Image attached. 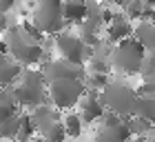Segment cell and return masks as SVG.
Wrapping results in <instances>:
<instances>
[{
	"label": "cell",
	"instance_id": "9a60e30c",
	"mask_svg": "<svg viewBox=\"0 0 155 142\" xmlns=\"http://www.w3.org/2000/svg\"><path fill=\"white\" fill-rule=\"evenodd\" d=\"M31 116V122L36 127V131H45L49 124L55 122V111L51 106H36V111L29 113Z\"/></svg>",
	"mask_w": 155,
	"mask_h": 142
},
{
	"label": "cell",
	"instance_id": "5b68a950",
	"mask_svg": "<svg viewBox=\"0 0 155 142\" xmlns=\"http://www.w3.org/2000/svg\"><path fill=\"white\" fill-rule=\"evenodd\" d=\"M31 22L45 36H55L64 27V18H62V0H38L33 7Z\"/></svg>",
	"mask_w": 155,
	"mask_h": 142
},
{
	"label": "cell",
	"instance_id": "e0dca14e",
	"mask_svg": "<svg viewBox=\"0 0 155 142\" xmlns=\"http://www.w3.org/2000/svg\"><path fill=\"white\" fill-rule=\"evenodd\" d=\"M133 116H140L144 120H151L153 122V116H155V102L153 98H140L135 100V106H133Z\"/></svg>",
	"mask_w": 155,
	"mask_h": 142
},
{
	"label": "cell",
	"instance_id": "6da1fadb",
	"mask_svg": "<svg viewBox=\"0 0 155 142\" xmlns=\"http://www.w3.org/2000/svg\"><path fill=\"white\" fill-rule=\"evenodd\" d=\"M20 82H13L11 84V98L16 100V104H22V106H38L42 100H45V76L42 71L36 69H22V73L18 78Z\"/></svg>",
	"mask_w": 155,
	"mask_h": 142
},
{
	"label": "cell",
	"instance_id": "1f68e13d",
	"mask_svg": "<svg viewBox=\"0 0 155 142\" xmlns=\"http://www.w3.org/2000/svg\"><path fill=\"white\" fill-rule=\"evenodd\" d=\"M142 2H144V5H149V7H153V5H155V0H142Z\"/></svg>",
	"mask_w": 155,
	"mask_h": 142
},
{
	"label": "cell",
	"instance_id": "d4e9b609",
	"mask_svg": "<svg viewBox=\"0 0 155 142\" xmlns=\"http://www.w3.org/2000/svg\"><path fill=\"white\" fill-rule=\"evenodd\" d=\"M142 7H144L142 0H129L122 9H124V16L129 20H135V18H140V13H142Z\"/></svg>",
	"mask_w": 155,
	"mask_h": 142
},
{
	"label": "cell",
	"instance_id": "8fae6325",
	"mask_svg": "<svg viewBox=\"0 0 155 142\" xmlns=\"http://www.w3.org/2000/svg\"><path fill=\"white\" fill-rule=\"evenodd\" d=\"M89 16V5L84 0H62V18L64 22L80 25Z\"/></svg>",
	"mask_w": 155,
	"mask_h": 142
},
{
	"label": "cell",
	"instance_id": "603a6c76",
	"mask_svg": "<svg viewBox=\"0 0 155 142\" xmlns=\"http://www.w3.org/2000/svg\"><path fill=\"white\" fill-rule=\"evenodd\" d=\"M20 33H22V36H25L27 40L36 42V45H40V42L45 40V33H42V31L38 29V27H36V25L31 22V20H25V22L20 25Z\"/></svg>",
	"mask_w": 155,
	"mask_h": 142
},
{
	"label": "cell",
	"instance_id": "2e32d148",
	"mask_svg": "<svg viewBox=\"0 0 155 142\" xmlns=\"http://www.w3.org/2000/svg\"><path fill=\"white\" fill-rule=\"evenodd\" d=\"M33 136H36V127H33V122H31V116H29V113L18 116V133H16V140L18 142H29Z\"/></svg>",
	"mask_w": 155,
	"mask_h": 142
},
{
	"label": "cell",
	"instance_id": "3957f363",
	"mask_svg": "<svg viewBox=\"0 0 155 142\" xmlns=\"http://www.w3.org/2000/svg\"><path fill=\"white\" fill-rule=\"evenodd\" d=\"M87 93V84L82 78H60L47 82V96L51 98L55 109H69L78 104V100Z\"/></svg>",
	"mask_w": 155,
	"mask_h": 142
},
{
	"label": "cell",
	"instance_id": "ba28073f",
	"mask_svg": "<svg viewBox=\"0 0 155 142\" xmlns=\"http://www.w3.org/2000/svg\"><path fill=\"white\" fill-rule=\"evenodd\" d=\"M42 76H45L47 82L51 80H60V78H82L84 71L80 65H73V62H67V60H49L42 65Z\"/></svg>",
	"mask_w": 155,
	"mask_h": 142
},
{
	"label": "cell",
	"instance_id": "5bb4252c",
	"mask_svg": "<svg viewBox=\"0 0 155 142\" xmlns=\"http://www.w3.org/2000/svg\"><path fill=\"white\" fill-rule=\"evenodd\" d=\"M20 73H22V65L9 58H0V87H11L13 82H18Z\"/></svg>",
	"mask_w": 155,
	"mask_h": 142
},
{
	"label": "cell",
	"instance_id": "7402d4cb",
	"mask_svg": "<svg viewBox=\"0 0 155 142\" xmlns=\"http://www.w3.org/2000/svg\"><path fill=\"white\" fill-rule=\"evenodd\" d=\"M137 73L142 76V80H153V76H155V56H153V51H146L144 53Z\"/></svg>",
	"mask_w": 155,
	"mask_h": 142
},
{
	"label": "cell",
	"instance_id": "9c48e42d",
	"mask_svg": "<svg viewBox=\"0 0 155 142\" xmlns=\"http://www.w3.org/2000/svg\"><path fill=\"white\" fill-rule=\"evenodd\" d=\"M78 104H80V120L82 122H87V124H93L95 120H100L102 118V113H104V106L100 102V98L93 96V93H84L80 100H78Z\"/></svg>",
	"mask_w": 155,
	"mask_h": 142
},
{
	"label": "cell",
	"instance_id": "44dd1931",
	"mask_svg": "<svg viewBox=\"0 0 155 142\" xmlns=\"http://www.w3.org/2000/svg\"><path fill=\"white\" fill-rule=\"evenodd\" d=\"M42 136H45L47 142H64V140H67L64 127H62V122H58V120H55L53 124H49L47 129L42 131Z\"/></svg>",
	"mask_w": 155,
	"mask_h": 142
},
{
	"label": "cell",
	"instance_id": "f1b7e54d",
	"mask_svg": "<svg viewBox=\"0 0 155 142\" xmlns=\"http://www.w3.org/2000/svg\"><path fill=\"white\" fill-rule=\"evenodd\" d=\"M7 29V20H5V16L0 13V36H2V31Z\"/></svg>",
	"mask_w": 155,
	"mask_h": 142
},
{
	"label": "cell",
	"instance_id": "4dcf8cb0",
	"mask_svg": "<svg viewBox=\"0 0 155 142\" xmlns=\"http://www.w3.org/2000/svg\"><path fill=\"white\" fill-rule=\"evenodd\" d=\"M113 2H115V5H117V7H124V5H126V2H129V0H113Z\"/></svg>",
	"mask_w": 155,
	"mask_h": 142
},
{
	"label": "cell",
	"instance_id": "8992f818",
	"mask_svg": "<svg viewBox=\"0 0 155 142\" xmlns=\"http://www.w3.org/2000/svg\"><path fill=\"white\" fill-rule=\"evenodd\" d=\"M7 53L11 56L13 60L18 62V65H27V67H33L38 65L42 60V56H45V49L36 42L27 40L22 33L18 36V29H11L7 33Z\"/></svg>",
	"mask_w": 155,
	"mask_h": 142
},
{
	"label": "cell",
	"instance_id": "30bf717a",
	"mask_svg": "<svg viewBox=\"0 0 155 142\" xmlns=\"http://www.w3.org/2000/svg\"><path fill=\"white\" fill-rule=\"evenodd\" d=\"M131 33H133V25L122 13H115V18L107 25V42H111V45H115L124 38H131Z\"/></svg>",
	"mask_w": 155,
	"mask_h": 142
},
{
	"label": "cell",
	"instance_id": "d6986e66",
	"mask_svg": "<svg viewBox=\"0 0 155 142\" xmlns=\"http://www.w3.org/2000/svg\"><path fill=\"white\" fill-rule=\"evenodd\" d=\"M82 120L78 113H67V118H64V122H62V127H64V133H67V138H80L82 136Z\"/></svg>",
	"mask_w": 155,
	"mask_h": 142
},
{
	"label": "cell",
	"instance_id": "ffe728a7",
	"mask_svg": "<svg viewBox=\"0 0 155 142\" xmlns=\"http://www.w3.org/2000/svg\"><path fill=\"white\" fill-rule=\"evenodd\" d=\"M16 100L11 98V93H5V91H0V122H5L7 118L16 116Z\"/></svg>",
	"mask_w": 155,
	"mask_h": 142
},
{
	"label": "cell",
	"instance_id": "7c38bea8",
	"mask_svg": "<svg viewBox=\"0 0 155 142\" xmlns=\"http://www.w3.org/2000/svg\"><path fill=\"white\" fill-rule=\"evenodd\" d=\"M131 140V133L126 129V122L117 124V127H104L95 133L93 142H129Z\"/></svg>",
	"mask_w": 155,
	"mask_h": 142
},
{
	"label": "cell",
	"instance_id": "cb8c5ba5",
	"mask_svg": "<svg viewBox=\"0 0 155 142\" xmlns=\"http://www.w3.org/2000/svg\"><path fill=\"white\" fill-rule=\"evenodd\" d=\"M16 133H18V113L7 118L5 122H0V138H13L16 140Z\"/></svg>",
	"mask_w": 155,
	"mask_h": 142
},
{
	"label": "cell",
	"instance_id": "4fadbf2b",
	"mask_svg": "<svg viewBox=\"0 0 155 142\" xmlns=\"http://www.w3.org/2000/svg\"><path fill=\"white\" fill-rule=\"evenodd\" d=\"M133 38L144 47V51H153L155 47V27L151 20H140L137 27H133Z\"/></svg>",
	"mask_w": 155,
	"mask_h": 142
},
{
	"label": "cell",
	"instance_id": "ac0fdd59",
	"mask_svg": "<svg viewBox=\"0 0 155 142\" xmlns=\"http://www.w3.org/2000/svg\"><path fill=\"white\" fill-rule=\"evenodd\" d=\"M126 129H129L131 136H144V133L153 131V122H151V120L140 118V116H133L131 120H126Z\"/></svg>",
	"mask_w": 155,
	"mask_h": 142
},
{
	"label": "cell",
	"instance_id": "f546056e",
	"mask_svg": "<svg viewBox=\"0 0 155 142\" xmlns=\"http://www.w3.org/2000/svg\"><path fill=\"white\" fill-rule=\"evenodd\" d=\"M29 142H47V140H45V136H33Z\"/></svg>",
	"mask_w": 155,
	"mask_h": 142
},
{
	"label": "cell",
	"instance_id": "7a4b0ae2",
	"mask_svg": "<svg viewBox=\"0 0 155 142\" xmlns=\"http://www.w3.org/2000/svg\"><path fill=\"white\" fill-rule=\"evenodd\" d=\"M144 47L133 38H124L115 42L113 47V53H111V60H109V67L120 71V73H126V76H133L140 71V62L144 58Z\"/></svg>",
	"mask_w": 155,
	"mask_h": 142
},
{
	"label": "cell",
	"instance_id": "52a82bcc",
	"mask_svg": "<svg viewBox=\"0 0 155 142\" xmlns=\"http://www.w3.org/2000/svg\"><path fill=\"white\" fill-rule=\"evenodd\" d=\"M53 47L58 49L60 58L67 60V62H73V65H84L87 60V45L80 40V36H73V33H58L53 40Z\"/></svg>",
	"mask_w": 155,
	"mask_h": 142
},
{
	"label": "cell",
	"instance_id": "484cf974",
	"mask_svg": "<svg viewBox=\"0 0 155 142\" xmlns=\"http://www.w3.org/2000/svg\"><path fill=\"white\" fill-rule=\"evenodd\" d=\"M153 93H155L153 80H142V84H140L137 91H135V96H140V98H153Z\"/></svg>",
	"mask_w": 155,
	"mask_h": 142
},
{
	"label": "cell",
	"instance_id": "83f0119b",
	"mask_svg": "<svg viewBox=\"0 0 155 142\" xmlns=\"http://www.w3.org/2000/svg\"><path fill=\"white\" fill-rule=\"evenodd\" d=\"M13 5H16V0H0V13H2V16H5V13L9 11L11 7H13Z\"/></svg>",
	"mask_w": 155,
	"mask_h": 142
},
{
	"label": "cell",
	"instance_id": "277c9868",
	"mask_svg": "<svg viewBox=\"0 0 155 142\" xmlns=\"http://www.w3.org/2000/svg\"><path fill=\"white\" fill-rule=\"evenodd\" d=\"M97 98H100L102 106H109V111L117 113V116H133V106L137 100L135 91L122 82H107Z\"/></svg>",
	"mask_w": 155,
	"mask_h": 142
},
{
	"label": "cell",
	"instance_id": "4316f807",
	"mask_svg": "<svg viewBox=\"0 0 155 142\" xmlns=\"http://www.w3.org/2000/svg\"><path fill=\"white\" fill-rule=\"evenodd\" d=\"M107 82H109V73H93V71H91V87L102 89Z\"/></svg>",
	"mask_w": 155,
	"mask_h": 142
}]
</instances>
